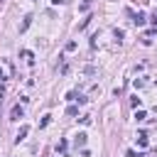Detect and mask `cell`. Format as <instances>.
<instances>
[{
  "mask_svg": "<svg viewBox=\"0 0 157 157\" xmlns=\"http://www.w3.org/2000/svg\"><path fill=\"white\" fill-rule=\"evenodd\" d=\"M17 118H22V108H20V105L12 108V120H17Z\"/></svg>",
  "mask_w": 157,
  "mask_h": 157,
  "instance_id": "6da1fadb",
  "label": "cell"
},
{
  "mask_svg": "<svg viewBox=\"0 0 157 157\" xmlns=\"http://www.w3.org/2000/svg\"><path fill=\"white\" fill-rule=\"evenodd\" d=\"M27 132H29V128H27V125H22V130H20V132H17V137H20V140H22V137H25V135H27Z\"/></svg>",
  "mask_w": 157,
  "mask_h": 157,
  "instance_id": "7a4b0ae2",
  "label": "cell"
}]
</instances>
